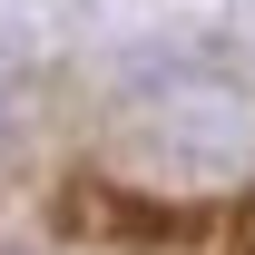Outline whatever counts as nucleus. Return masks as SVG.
<instances>
[{
  "label": "nucleus",
  "mask_w": 255,
  "mask_h": 255,
  "mask_svg": "<svg viewBox=\"0 0 255 255\" xmlns=\"http://www.w3.org/2000/svg\"><path fill=\"white\" fill-rule=\"evenodd\" d=\"M0 137H10V79H0Z\"/></svg>",
  "instance_id": "1"
}]
</instances>
